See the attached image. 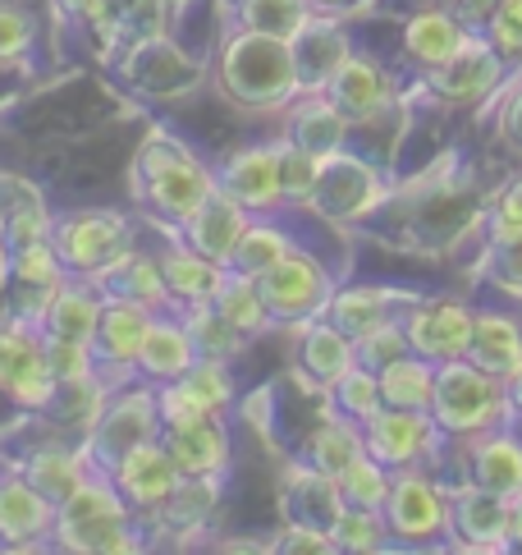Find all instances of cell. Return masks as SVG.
Returning a JSON list of instances; mask_svg holds the SVG:
<instances>
[{"mask_svg": "<svg viewBox=\"0 0 522 555\" xmlns=\"http://www.w3.org/2000/svg\"><path fill=\"white\" fill-rule=\"evenodd\" d=\"M257 221V216L238 203L234 193H225V189H216L203 207H197L193 216L179 230H170V234H179L184 244H193L197 253H207V257H216L220 267L234 257V248H238V240L248 234V225Z\"/></svg>", "mask_w": 522, "mask_h": 555, "instance_id": "20", "label": "cell"}, {"mask_svg": "<svg viewBox=\"0 0 522 555\" xmlns=\"http://www.w3.org/2000/svg\"><path fill=\"white\" fill-rule=\"evenodd\" d=\"M486 281L509 294V299H522V234H509V240H486Z\"/></svg>", "mask_w": 522, "mask_h": 555, "instance_id": "45", "label": "cell"}, {"mask_svg": "<svg viewBox=\"0 0 522 555\" xmlns=\"http://www.w3.org/2000/svg\"><path fill=\"white\" fill-rule=\"evenodd\" d=\"M376 376H380V395H386V404H394V409H427V413H431L440 363L421 359V353L408 349L404 359L386 363Z\"/></svg>", "mask_w": 522, "mask_h": 555, "instance_id": "36", "label": "cell"}, {"mask_svg": "<svg viewBox=\"0 0 522 555\" xmlns=\"http://www.w3.org/2000/svg\"><path fill=\"white\" fill-rule=\"evenodd\" d=\"M486 37L509 61V69L522 65V0H495V10L486 18Z\"/></svg>", "mask_w": 522, "mask_h": 555, "instance_id": "47", "label": "cell"}, {"mask_svg": "<svg viewBox=\"0 0 522 555\" xmlns=\"http://www.w3.org/2000/svg\"><path fill=\"white\" fill-rule=\"evenodd\" d=\"M285 138L298 143L303 152H312L316 162H326V156L344 152V138H349V115L339 111L326 92H298L293 102L285 106Z\"/></svg>", "mask_w": 522, "mask_h": 555, "instance_id": "22", "label": "cell"}, {"mask_svg": "<svg viewBox=\"0 0 522 555\" xmlns=\"http://www.w3.org/2000/svg\"><path fill=\"white\" fill-rule=\"evenodd\" d=\"M106 299H129V304H143L152 312H179L170 299V285H166V271H160V257L147 248H129L115 267H106L96 275Z\"/></svg>", "mask_w": 522, "mask_h": 555, "instance_id": "28", "label": "cell"}, {"mask_svg": "<svg viewBox=\"0 0 522 555\" xmlns=\"http://www.w3.org/2000/svg\"><path fill=\"white\" fill-rule=\"evenodd\" d=\"M197 359H203V353H197L193 335L184 326V312H156V322L143 340V353H138V376L152 386H166V382L188 376Z\"/></svg>", "mask_w": 522, "mask_h": 555, "instance_id": "25", "label": "cell"}, {"mask_svg": "<svg viewBox=\"0 0 522 555\" xmlns=\"http://www.w3.org/2000/svg\"><path fill=\"white\" fill-rule=\"evenodd\" d=\"M257 285H261V299H266L275 326H303L312 317H326L330 294L339 289L330 281V271L321 267V257H312L303 248L279 257Z\"/></svg>", "mask_w": 522, "mask_h": 555, "instance_id": "8", "label": "cell"}, {"mask_svg": "<svg viewBox=\"0 0 522 555\" xmlns=\"http://www.w3.org/2000/svg\"><path fill=\"white\" fill-rule=\"evenodd\" d=\"M184 312V326L193 335V345L203 359H220V363H234L238 353H244L248 335L238 331L225 312H220L216 304H197V308H179Z\"/></svg>", "mask_w": 522, "mask_h": 555, "instance_id": "38", "label": "cell"}, {"mask_svg": "<svg viewBox=\"0 0 522 555\" xmlns=\"http://www.w3.org/2000/svg\"><path fill=\"white\" fill-rule=\"evenodd\" d=\"M357 363V340L339 331L330 317H312L303 322V335H298V367H303L312 382L326 390L335 376H344Z\"/></svg>", "mask_w": 522, "mask_h": 555, "instance_id": "32", "label": "cell"}, {"mask_svg": "<svg viewBox=\"0 0 522 555\" xmlns=\"http://www.w3.org/2000/svg\"><path fill=\"white\" fill-rule=\"evenodd\" d=\"M51 244H55L60 262H65L69 275H88V281H96L106 267H115L119 257L133 248V221L125 211H110V207L69 211V216H55Z\"/></svg>", "mask_w": 522, "mask_h": 555, "instance_id": "7", "label": "cell"}, {"mask_svg": "<svg viewBox=\"0 0 522 555\" xmlns=\"http://www.w3.org/2000/svg\"><path fill=\"white\" fill-rule=\"evenodd\" d=\"M156 322V312L143 304H129V299H106L102 308V322H96V367H102V386H125L138 376V353H143V340Z\"/></svg>", "mask_w": 522, "mask_h": 555, "instance_id": "13", "label": "cell"}, {"mask_svg": "<svg viewBox=\"0 0 522 555\" xmlns=\"http://www.w3.org/2000/svg\"><path fill=\"white\" fill-rule=\"evenodd\" d=\"M326 409L344 413V418L357 423V427H367L376 413L386 409V395H380V376H376V367L353 363L344 376H335V382L326 386Z\"/></svg>", "mask_w": 522, "mask_h": 555, "instance_id": "37", "label": "cell"}, {"mask_svg": "<svg viewBox=\"0 0 522 555\" xmlns=\"http://www.w3.org/2000/svg\"><path fill=\"white\" fill-rule=\"evenodd\" d=\"M160 257V271H166V285H170V299L174 308H197V304H211L220 285L230 281V271L216 262V257L207 253H197L193 244H184L174 234V244L166 248H156Z\"/></svg>", "mask_w": 522, "mask_h": 555, "instance_id": "26", "label": "cell"}, {"mask_svg": "<svg viewBox=\"0 0 522 555\" xmlns=\"http://www.w3.org/2000/svg\"><path fill=\"white\" fill-rule=\"evenodd\" d=\"M160 409H156V386L143 382V376H133L125 386H110L102 395V409H96V418L88 423V460L96 468H110L119 454L143 446V441H156L160 436Z\"/></svg>", "mask_w": 522, "mask_h": 555, "instance_id": "5", "label": "cell"}, {"mask_svg": "<svg viewBox=\"0 0 522 555\" xmlns=\"http://www.w3.org/2000/svg\"><path fill=\"white\" fill-rule=\"evenodd\" d=\"M404 331L413 353L431 363H454L468 359L472 331H477V308L464 299H417L404 312Z\"/></svg>", "mask_w": 522, "mask_h": 555, "instance_id": "12", "label": "cell"}, {"mask_svg": "<svg viewBox=\"0 0 522 555\" xmlns=\"http://www.w3.org/2000/svg\"><path fill=\"white\" fill-rule=\"evenodd\" d=\"M417 299H408V294H394L386 285H339L330 294V308L326 317L330 322L353 335V340H367L371 331H380L386 322H399Z\"/></svg>", "mask_w": 522, "mask_h": 555, "instance_id": "23", "label": "cell"}, {"mask_svg": "<svg viewBox=\"0 0 522 555\" xmlns=\"http://www.w3.org/2000/svg\"><path fill=\"white\" fill-rule=\"evenodd\" d=\"M18 468L28 473V482H32V487H42L51 501L60 505L78 482L88 478L96 464L88 460V450H83V446H42V450H32Z\"/></svg>", "mask_w": 522, "mask_h": 555, "instance_id": "35", "label": "cell"}, {"mask_svg": "<svg viewBox=\"0 0 522 555\" xmlns=\"http://www.w3.org/2000/svg\"><path fill=\"white\" fill-rule=\"evenodd\" d=\"M55 230V216L47 211L42 197H18V203L5 207V221H0V234L10 240V248H28V244H47Z\"/></svg>", "mask_w": 522, "mask_h": 555, "instance_id": "43", "label": "cell"}, {"mask_svg": "<svg viewBox=\"0 0 522 555\" xmlns=\"http://www.w3.org/2000/svg\"><path fill=\"white\" fill-rule=\"evenodd\" d=\"M197 400H203L207 413H220L225 418L230 404L238 400V386H234V376H230V363H220V359H197L188 376H179Z\"/></svg>", "mask_w": 522, "mask_h": 555, "instance_id": "44", "label": "cell"}, {"mask_svg": "<svg viewBox=\"0 0 522 555\" xmlns=\"http://www.w3.org/2000/svg\"><path fill=\"white\" fill-rule=\"evenodd\" d=\"M449 538L458 551H513L509 538V495L477 482L449 487Z\"/></svg>", "mask_w": 522, "mask_h": 555, "instance_id": "18", "label": "cell"}, {"mask_svg": "<svg viewBox=\"0 0 522 555\" xmlns=\"http://www.w3.org/2000/svg\"><path fill=\"white\" fill-rule=\"evenodd\" d=\"M298 244H293V234H289V225L279 221V211L275 216H257V221L248 225V234L238 240V248H234V257L225 262V271H234V275H252V281H261L279 257H289Z\"/></svg>", "mask_w": 522, "mask_h": 555, "instance_id": "34", "label": "cell"}, {"mask_svg": "<svg viewBox=\"0 0 522 555\" xmlns=\"http://www.w3.org/2000/svg\"><path fill=\"white\" fill-rule=\"evenodd\" d=\"M335 546L339 551H357V555H376V551H394V532L386 509H363V505H344L339 519L330 524Z\"/></svg>", "mask_w": 522, "mask_h": 555, "instance_id": "40", "label": "cell"}, {"mask_svg": "<svg viewBox=\"0 0 522 555\" xmlns=\"http://www.w3.org/2000/svg\"><path fill=\"white\" fill-rule=\"evenodd\" d=\"M10 271H14V248H10L5 234H0V289L10 285Z\"/></svg>", "mask_w": 522, "mask_h": 555, "instance_id": "53", "label": "cell"}, {"mask_svg": "<svg viewBox=\"0 0 522 555\" xmlns=\"http://www.w3.org/2000/svg\"><path fill=\"white\" fill-rule=\"evenodd\" d=\"M464 473H468L464 482H477V487L499 491V495H518L522 491V436L509 423L472 436Z\"/></svg>", "mask_w": 522, "mask_h": 555, "instance_id": "24", "label": "cell"}, {"mask_svg": "<svg viewBox=\"0 0 522 555\" xmlns=\"http://www.w3.org/2000/svg\"><path fill=\"white\" fill-rule=\"evenodd\" d=\"M468 37H472V28L458 14H449V10H417L404 24V55L421 74H431L440 65H449L454 55L464 51Z\"/></svg>", "mask_w": 522, "mask_h": 555, "instance_id": "29", "label": "cell"}, {"mask_svg": "<svg viewBox=\"0 0 522 555\" xmlns=\"http://www.w3.org/2000/svg\"><path fill=\"white\" fill-rule=\"evenodd\" d=\"M505 78H509V61L495 51V42L486 33H472L449 65L427 74V88H435L454 106H472V102L495 96L499 88H505Z\"/></svg>", "mask_w": 522, "mask_h": 555, "instance_id": "16", "label": "cell"}, {"mask_svg": "<svg viewBox=\"0 0 522 555\" xmlns=\"http://www.w3.org/2000/svg\"><path fill=\"white\" fill-rule=\"evenodd\" d=\"M160 441L174 454L184 478H225L234 464V436L220 413H207V418H197V423L160 427Z\"/></svg>", "mask_w": 522, "mask_h": 555, "instance_id": "19", "label": "cell"}, {"mask_svg": "<svg viewBox=\"0 0 522 555\" xmlns=\"http://www.w3.org/2000/svg\"><path fill=\"white\" fill-rule=\"evenodd\" d=\"M275 546L285 551V555H326V551H339L330 528L293 524V519H285V532H279V542H275Z\"/></svg>", "mask_w": 522, "mask_h": 555, "instance_id": "50", "label": "cell"}, {"mask_svg": "<svg viewBox=\"0 0 522 555\" xmlns=\"http://www.w3.org/2000/svg\"><path fill=\"white\" fill-rule=\"evenodd\" d=\"M499 138L522 156V78L513 83V92L505 96V106H499Z\"/></svg>", "mask_w": 522, "mask_h": 555, "instance_id": "51", "label": "cell"}, {"mask_svg": "<svg viewBox=\"0 0 522 555\" xmlns=\"http://www.w3.org/2000/svg\"><path fill=\"white\" fill-rule=\"evenodd\" d=\"M316 14L312 0H234V28L271 33V37H293Z\"/></svg>", "mask_w": 522, "mask_h": 555, "instance_id": "39", "label": "cell"}, {"mask_svg": "<svg viewBox=\"0 0 522 555\" xmlns=\"http://www.w3.org/2000/svg\"><path fill=\"white\" fill-rule=\"evenodd\" d=\"M413 345H408V331H404V317L399 322H386L380 331H371L367 340H357V363H367V367H386V363H394V359H404Z\"/></svg>", "mask_w": 522, "mask_h": 555, "instance_id": "48", "label": "cell"}, {"mask_svg": "<svg viewBox=\"0 0 522 555\" xmlns=\"http://www.w3.org/2000/svg\"><path fill=\"white\" fill-rule=\"evenodd\" d=\"M431 418L445 431V441H472V436L491 431V427H505L513 418L509 382L505 376H491L486 367H477L472 359L440 363Z\"/></svg>", "mask_w": 522, "mask_h": 555, "instance_id": "4", "label": "cell"}, {"mask_svg": "<svg viewBox=\"0 0 522 555\" xmlns=\"http://www.w3.org/2000/svg\"><path fill=\"white\" fill-rule=\"evenodd\" d=\"M220 312L230 317V322L238 326L252 340V335H261V331H271L275 322H271V308H266V299H261V285L252 281V275H234L230 271V281L220 285V294L211 299Z\"/></svg>", "mask_w": 522, "mask_h": 555, "instance_id": "41", "label": "cell"}, {"mask_svg": "<svg viewBox=\"0 0 522 555\" xmlns=\"http://www.w3.org/2000/svg\"><path fill=\"white\" fill-rule=\"evenodd\" d=\"M55 501L28 482L24 468H10L0 482V551H32L55 542Z\"/></svg>", "mask_w": 522, "mask_h": 555, "instance_id": "17", "label": "cell"}, {"mask_svg": "<svg viewBox=\"0 0 522 555\" xmlns=\"http://www.w3.org/2000/svg\"><path fill=\"white\" fill-rule=\"evenodd\" d=\"M326 96L349 115L353 125H367V120H376V115L394 102V78H390V69L380 61L353 51L349 61L335 69L330 83H326Z\"/></svg>", "mask_w": 522, "mask_h": 555, "instance_id": "21", "label": "cell"}, {"mask_svg": "<svg viewBox=\"0 0 522 555\" xmlns=\"http://www.w3.org/2000/svg\"><path fill=\"white\" fill-rule=\"evenodd\" d=\"M367 436V454H376L386 468H427L440 446H445V431L431 418L427 409H394L386 404L376 418L363 427Z\"/></svg>", "mask_w": 522, "mask_h": 555, "instance_id": "10", "label": "cell"}, {"mask_svg": "<svg viewBox=\"0 0 522 555\" xmlns=\"http://www.w3.org/2000/svg\"><path fill=\"white\" fill-rule=\"evenodd\" d=\"M216 83L244 111H275L289 106L303 92V74H298V55L289 37L234 28V37L220 51Z\"/></svg>", "mask_w": 522, "mask_h": 555, "instance_id": "2", "label": "cell"}, {"mask_svg": "<svg viewBox=\"0 0 522 555\" xmlns=\"http://www.w3.org/2000/svg\"><path fill=\"white\" fill-rule=\"evenodd\" d=\"M74 555H125L143 551V514H138L106 468H92L55 509V542Z\"/></svg>", "mask_w": 522, "mask_h": 555, "instance_id": "1", "label": "cell"}, {"mask_svg": "<svg viewBox=\"0 0 522 555\" xmlns=\"http://www.w3.org/2000/svg\"><path fill=\"white\" fill-rule=\"evenodd\" d=\"M509 234H522V175L495 197L486 216V240H509Z\"/></svg>", "mask_w": 522, "mask_h": 555, "instance_id": "49", "label": "cell"}, {"mask_svg": "<svg viewBox=\"0 0 522 555\" xmlns=\"http://www.w3.org/2000/svg\"><path fill=\"white\" fill-rule=\"evenodd\" d=\"M386 203V180L371 162L353 152H335L321 162V180L312 193V211L316 216H335V221H353V216H367Z\"/></svg>", "mask_w": 522, "mask_h": 555, "instance_id": "11", "label": "cell"}, {"mask_svg": "<svg viewBox=\"0 0 522 555\" xmlns=\"http://www.w3.org/2000/svg\"><path fill=\"white\" fill-rule=\"evenodd\" d=\"M339 495H344V505H363V509H386L390 501V487H394V468H386L376 460V454H357V460L339 473Z\"/></svg>", "mask_w": 522, "mask_h": 555, "instance_id": "42", "label": "cell"}, {"mask_svg": "<svg viewBox=\"0 0 522 555\" xmlns=\"http://www.w3.org/2000/svg\"><path fill=\"white\" fill-rule=\"evenodd\" d=\"M106 473H110V482L119 487V495H125V501L143 514V519H152V514L179 491V482H184V473H179L174 454L166 450L160 436H156V441H143V446L125 450Z\"/></svg>", "mask_w": 522, "mask_h": 555, "instance_id": "15", "label": "cell"}, {"mask_svg": "<svg viewBox=\"0 0 522 555\" xmlns=\"http://www.w3.org/2000/svg\"><path fill=\"white\" fill-rule=\"evenodd\" d=\"M509 400H513V413H522V367L509 376Z\"/></svg>", "mask_w": 522, "mask_h": 555, "instance_id": "54", "label": "cell"}, {"mask_svg": "<svg viewBox=\"0 0 522 555\" xmlns=\"http://www.w3.org/2000/svg\"><path fill=\"white\" fill-rule=\"evenodd\" d=\"M216 189H220L216 170L207 162H197L184 143H174L166 133L147 138L143 152H138V162H133V197L166 230L184 225Z\"/></svg>", "mask_w": 522, "mask_h": 555, "instance_id": "3", "label": "cell"}, {"mask_svg": "<svg viewBox=\"0 0 522 555\" xmlns=\"http://www.w3.org/2000/svg\"><path fill=\"white\" fill-rule=\"evenodd\" d=\"M316 10H349V5H357V0H312Z\"/></svg>", "mask_w": 522, "mask_h": 555, "instance_id": "55", "label": "cell"}, {"mask_svg": "<svg viewBox=\"0 0 522 555\" xmlns=\"http://www.w3.org/2000/svg\"><path fill=\"white\" fill-rule=\"evenodd\" d=\"M468 359L477 367H486L491 376H509L522 367V322L513 312L499 308H477V331H472V349Z\"/></svg>", "mask_w": 522, "mask_h": 555, "instance_id": "33", "label": "cell"}, {"mask_svg": "<svg viewBox=\"0 0 522 555\" xmlns=\"http://www.w3.org/2000/svg\"><path fill=\"white\" fill-rule=\"evenodd\" d=\"M106 294L88 275H69L60 294L51 299L42 317V335L47 340H74V345H92L96 340V322H102Z\"/></svg>", "mask_w": 522, "mask_h": 555, "instance_id": "27", "label": "cell"}, {"mask_svg": "<svg viewBox=\"0 0 522 555\" xmlns=\"http://www.w3.org/2000/svg\"><path fill=\"white\" fill-rule=\"evenodd\" d=\"M37 47V18L24 5H5L0 0V65L28 61Z\"/></svg>", "mask_w": 522, "mask_h": 555, "instance_id": "46", "label": "cell"}, {"mask_svg": "<svg viewBox=\"0 0 522 555\" xmlns=\"http://www.w3.org/2000/svg\"><path fill=\"white\" fill-rule=\"evenodd\" d=\"M5 473H10V468H5V464H0V482H5Z\"/></svg>", "mask_w": 522, "mask_h": 555, "instance_id": "56", "label": "cell"}, {"mask_svg": "<svg viewBox=\"0 0 522 555\" xmlns=\"http://www.w3.org/2000/svg\"><path fill=\"white\" fill-rule=\"evenodd\" d=\"M293 55H298V74H303V92H326L335 69L353 55L349 33L339 28V18H308L303 33L293 37Z\"/></svg>", "mask_w": 522, "mask_h": 555, "instance_id": "30", "label": "cell"}, {"mask_svg": "<svg viewBox=\"0 0 522 555\" xmlns=\"http://www.w3.org/2000/svg\"><path fill=\"white\" fill-rule=\"evenodd\" d=\"M367 450V436L357 423H349L344 413L326 409L321 413V423L303 436V446H298V464L312 468V473H326V478H339L357 454Z\"/></svg>", "mask_w": 522, "mask_h": 555, "instance_id": "31", "label": "cell"}, {"mask_svg": "<svg viewBox=\"0 0 522 555\" xmlns=\"http://www.w3.org/2000/svg\"><path fill=\"white\" fill-rule=\"evenodd\" d=\"M0 395L28 413H51L60 409V395H65L51 367L47 335L28 322H14V317L0 326Z\"/></svg>", "mask_w": 522, "mask_h": 555, "instance_id": "6", "label": "cell"}, {"mask_svg": "<svg viewBox=\"0 0 522 555\" xmlns=\"http://www.w3.org/2000/svg\"><path fill=\"white\" fill-rule=\"evenodd\" d=\"M509 538H513V551H522V491L509 495Z\"/></svg>", "mask_w": 522, "mask_h": 555, "instance_id": "52", "label": "cell"}, {"mask_svg": "<svg viewBox=\"0 0 522 555\" xmlns=\"http://www.w3.org/2000/svg\"><path fill=\"white\" fill-rule=\"evenodd\" d=\"M386 519L399 546H435L449 538V487H440L427 468H399Z\"/></svg>", "mask_w": 522, "mask_h": 555, "instance_id": "9", "label": "cell"}, {"mask_svg": "<svg viewBox=\"0 0 522 555\" xmlns=\"http://www.w3.org/2000/svg\"><path fill=\"white\" fill-rule=\"evenodd\" d=\"M216 180L234 193L252 216H275L289 207L285 180H279V143H244L216 166Z\"/></svg>", "mask_w": 522, "mask_h": 555, "instance_id": "14", "label": "cell"}]
</instances>
